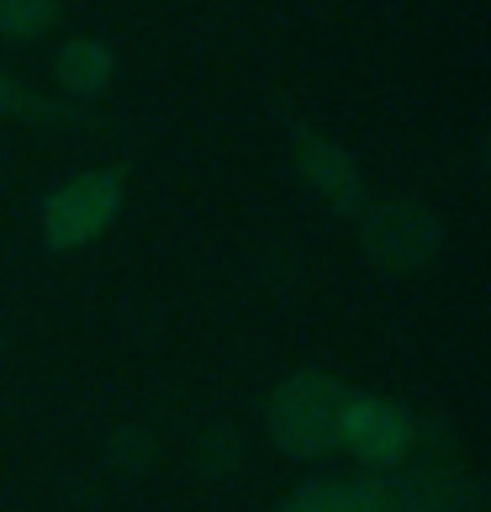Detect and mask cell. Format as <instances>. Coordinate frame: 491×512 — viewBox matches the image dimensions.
<instances>
[{
  "label": "cell",
  "mask_w": 491,
  "mask_h": 512,
  "mask_svg": "<svg viewBox=\"0 0 491 512\" xmlns=\"http://www.w3.org/2000/svg\"><path fill=\"white\" fill-rule=\"evenodd\" d=\"M349 386L328 370H291L264 396V433L286 460H323L338 449V417H344Z\"/></svg>",
  "instance_id": "obj_1"
},
{
  "label": "cell",
  "mask_w": 491,
  "mask_h": 512,
  "mask_svg": "<svg viewBox=\"0 0 491 512\" xmlns=\"http://www.w3.org/2000/svg\"><path fill=\"white\" fill-rule=\"evenodd\" d=\"M127 206V169L122 164H101V169H80L64 185H53L37 206V233H43L48 254H74L85 243H96Z\"/></svg>",
  "instance_id": "obj_2"
},
{
  "label": "cell",
  "mask_w": 491,
  "mask_h": 512,
  "mask_svg": "<svg viewBox=\"0 0 491 512\" xmlns=\"http://www.w3.org/2000/svg\"><path fill=\"white\" fill-rule=\"evenodd\" d=\"M360 222V249L370 264H381L391 275H412L423 264L439 259L444 249V222L433 217V206L418 196H386V201H365Z\"/></svg>",
  "instance_id": "obj_3"
},
{
  "label": "cell",
  "mask_w": 491,
  "mask_h": 512,
  "mask_svg": "<svg viewBox=\"0 0 491 512\" xmlns=\"http://www.w3.org/2000/svg\"><path fill=\"white\" fill-rule=\"evenodd\" d=\"M412 439H418V417L402 402L375 391H349L344 396V417H338V449L354 454V465L365 476H391L407 465Z\"/></svg>",
  "instance_id": "obj_4"
},
{
  "label": "cell",
  "mask_w": 491,
  "mask_h": 512,
  "mask_svg": "<svg viewBox=\"0 0 491 512\" xmlns=\"http://www.w3.org/2000/svg\"><path fill=\"white\" fill-rule=\"evenodd\" d=\"M296 175L317 201L333 206L338 217H360L365 201H370L354 154L338 138H328V132H317V127H296Z\"/></svg>",
  "instance_id": "obj_5"
},
{
  "label": "cell",
  "mask_w": 491,
  "mask_h": 512,
  "mask_svg": "<svg viewBox=\"0 0 491 512\" xmlns=\"http://www.w3.org/2000/svg\"><path fill=\"white\" fill-rule=\"evenodd\" d=\"M53 80H59L64 101H96L117 80V53L101 37H64L53 53Z\"/></svg>",
  "instance_id": "obj_6"
},
{
  "label": "cell",
  "mask_w": 491,
  "mask_h": 512,
  "mask_svg": "<svg viewBox=\"0 0 491 512\" xmlns=\"http://www.w3.org/2000/svg\"><path fill=\"white\" fill-rule=\"evenodd\" d=\"M275 512H396V502L386 476H365V481H307Z\"/></svg>",
  "instance_id": "obj_7"
},
{
  "label": "cell",
  "mask_w": 491,
  "mask_h": 512,
  "mask_svg": "<svg viewBox=\"0 0 491 512\" xmlns=\"http://www.w3.org/2000/svg\"><path fill=\"white\" fill-rule=\"evenodd\" d=\"M243 460H249V439H243V428L228 423V417H217V423H206L196 433V444H191V465H196V476L206 481H233Z\"/></svg>",
  "instance_id": "obj_8"
},
{
  "label": "cell",
  "mask_w": 491,
  "mask_h": 512,
  "mask_svg": "<svg viewBox=\"0 0 491 512\" xmlns=\"http://www.w3.org/2000/svg\"><path fill=\"white\" fill-rule=\"evenodd\" d=\"M0 117H16V122H90L74 101H53V96H37L22 80L0 74Z\"/></svg>",
  "instance_id": "obj_9"
},
{
  "label": "cell",
  "mask_w": 491,
  "mask_h": 512,
  "mask_svg": "<svg viewBox=\"0 0 491 512\" xmlns=\"http://www.w3.org/2000/svg\"><path fill=\"white\" fill-rule=\"evenodd\" d=\"M106 454H111V465L127 470V476H148V470L159 465V433L148 428V423H122V428H111V439H106Z\"/></svg>",
  "instance_id": "obj_10"
},
{
  "label": "cell",
  "mask_w": 491,
  "mask_h": 512,
  "mask_svg": "<svg viewBox=\"0 0 491 512\" xmlns=\"http://www.w3.org/2000/svg\"><path fill=\"white\" fill-rule=\"evenodd\" d=\"M59 22V0H0V37L32 43Z\"/></svg>",
  "instance_id": "obj_11"
}]
</instances>
